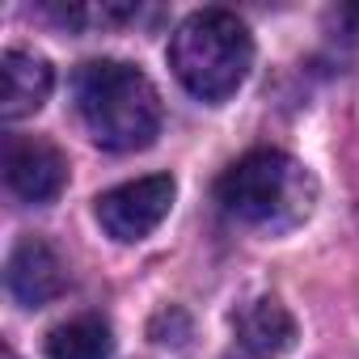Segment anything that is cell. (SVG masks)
<instances>
[{"label": "cell", "mask_w": 359, "mask_h": 359, "mask_svg": "<svg viewBox=\"0 0 359 359\" xmlns=\"http://www.w3.org/2000/svg\"><path fill=\"white\" fill-rule=\"evenodd\" d=\"M216 199L224 216L258 233H292L317 208V177L279 148H254L216 182Z\"/></svg>", "instance_id": "obj_1"}, {"label": "cell", "mask_w": 359, "mask_h": 359, "mask_svg": "<svg viewBox=\"0 0 359 359\" xmlns=\"http://www.w3.org/2000/svg\"><path fill=\"white\" fill-rule=\"evenodd\" d=\"M72 93L85 131L110 152H140L161 131V97L135 64L89 60L76 68Z\"/></svg>", "instance_id": "obj_2"}, {"label": "cell", "mask_w": 359, "mask_h": 359, "mask_svg": "<svg viewBox=\"0 0 359 359\" xmlns=\"http://www.w3.org/2000/svg\"><path fill=\"white\" fill-rule=\"evenodd\" d=\"M169 68L199 102H229L254 68V39L237 13L199 9L173 30Z\"/></svg>", "instance_id": "obj_3"}, {"label": "cell", "mask_w": 359, "mask_h": 359, "mask_svg": "<svg viewBox=\"0 0 359 359\" xmlns=\"http://www.w3.org/2000/svg\"><path fill=\"white\" fill-rule=\"evenodd\" d=\"M173 177L169 173H148L135 182H123L106 195H97V224L114 241H144L173 208Z\"/></svg>", "instance_id": "obj_4"}, {"label": "cell", "mask_w": 359, "mask_h": 359, "mask_svg": "<svg viewBox=\"0 0 359 359\" xmlns=\"http://www.w3.org/2000/svg\"><path fill=\"white\" fill-rule=\"evenodd\" d=\"M5 182L26 203H51L68 187V161L43 135H9L5 140Z\"/></svg>", "instance_id": "obj_5"}, {"label": "cell", "mask_w": 359, "mask_h": 359, "mask_svg": "<svg viewBox=\"0 0 359 359\" xmlns=\"http://www.w3.org/2000/svg\"><path fill=\"white\" fill-rule=\"evenodd\" d=\"M5 283L22 309H43L68 287V266L43 237H26L13 245V254L5 262Z\"/></svg>", "instance_id": "obj_6"}, {"label": "cell", "mask_w": 359, "mask_h": 359, "mask_svg": "<svg viewBox=\"0 0 359 359\" xmlns=\"http://www.w3.org/2000/svg\"><path fill=\"white\" fill-rule=\"evenodd\" d=\"M51 85H55V72L43 55L22 51V47L5 51V60H0V118L22 123L39 114L51 97Z\"/></svg>", "instance_id": "obj_7"}, {"label": "cell", "mask_w": 359, "mask_h": 359, "mask_svg": "<svg viewBox=\"0 0 359 359\" xmlns=\"http://www.w3.org/2000/svg\"><path fill=\"white\" fill-rule=\"evenodd\" d=\"M237 346L254 359H279L296 346V317L279 296H254L233 317Z\"/></svg>", "instance_id": "obj_8"}, {"label": "cell", "mask_w": 359, "mask_h": 359, "mask_svg": "<svg viewBox=\"0 0 359 359\" xmlns=\"http://www.w3.org/2000/svg\"><path fill=\"white\" fill-rule=\"evenodd\" d=\"M110 351H114V334L93 313L60 321L47 334V359H110Z\"/></svg>", "instance_id": "obj_9"}, {"label": "cell", "mask_w": 359, "mask_h": 359, "mask_svg": "<svg viewBox=\"0 0 359 359\" xmlns=\"http://www.w3.org/2000/svg\"><path fill=\"white\" fill-rule=\"evenodd\" d=\"M148 334H152L161 346H173V338H169V334H177V342L187 346V338H191V317H187L182 309H161V313L148 321Z\"/></svg>", "instance_id": "obj_10"}, {"label": "cell", "mask_w": 359, "mask_h": 359, "mask_svg": "<svg viewBox=\"0 0 359 359\" xmlns=\"http://www.w3.org/2000/svg\"><path fill=\"white\" fill-rule=\"evenodd\" d=\"M334 30H338V39H346V43H359V5H342V9H334Z\"/></svg>", "instance_id": "obj_11"}, {"label": "cell", "mask_w": 359, "mask_h": 359, "mask_svg": "<svg viewBox=\"0 0 359 359\" xmlns=\"http://www.w3.org/2000/svg\"><path fill=\"white\" fill-rule=\"evenodd\" d=\"M0 359H18V355H13V351H9V346H5V355H0Z\"/></svg>", "instance_id": "obj_12"}]
</instances>
